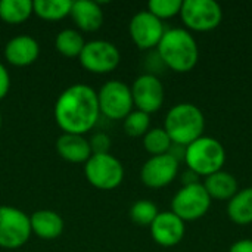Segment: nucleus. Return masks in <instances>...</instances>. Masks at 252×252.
I'll return each mask as SVG.
<instances>
[{
  "label": "nucleus",
  "instance_id": "obj_22",
  "mask_svg": "<svg viewBox=\"0 0 252 252\" xmlns=\"http://www.w3.org/2000/svg\"><path fill=\"white\" fill-rule=\"evenodd\" d=\"M32 15L31 0H1L0 1V19L10 25L25 22Z\"/></svg>",
  "mask_w": 252,
  "mask_h": 252
},
{
  "label": "nucleus",
  "instance_id": "obj_20",
  "mask_svg": "<svg viewBox=\"0 0 252 252\" xmlns=\"http://www.w3.org/2000/svg\"><path fill=\"white\" fill-rule=\"evenodd\" d=\"M227 216L238 226L252 224V188L238 190L227 202Z\"/></svg>",
  "mask_w": 252,
  "mask_h": 252
},
{
  "label": "nucleus",
  "instance_id": "obj_21",
  "mask_svg": "<svg viewBox=\"0 0 252 252\" xmlns=\"http://www.w3.org/2000/svg\"><path fill=\"white\" fill-rule=\"evenodd\" d=\"M72 7L71 0H35L32 1V13L44 21H61L69 16Z\"/></svg>",
  "mask_w": 252,
  "mask_h": 252
},
{
  "label": "nucleus",
  "instance_id": "obj_1",
  "mask_svg": "<svg viewBox=\"0 0 252 252\" xmlns=\"http://www.w3.org/2000/svg\"><path fill=\"white\" fill-rule=\"evenodd\" d=\"M55 121L66 134L84 136L99 121L97 92L87 84H72L56 99Z\"/></svg>",
  "mask_w": 252,
  "mask_h": 252
},
{
  "label": "nucleus",
  "instance_id": "obj_4",
  "mask_svg": "<svg viewBox=\"0 0 252 252\" xmlns=\"http://www.w3.org/2000/svg\"><path fill=\"white\" fill-rule=\"evenodd\" d=\"M188 170L198 177H208L223 170L226 162V149L220 140L211 136H201L189 146H186L185 159Z\"/></svg>",
  "mask_w": 252,
  "mask_h": 252
},
{
  "label": "nucleus",
  "instance_id": "obj_16",
  "mask_svg": "<svg viewBox=\"0 0 252 252\" xmlns=\"http://www.w3.org/2000/svg\"><path fill=\"white\" fill-rule=\"evenodd\" d=\"M69 16L72 18L77 28L84 32L97 31L103 24V10L100 4L92 0L72 1Z\"/></svg>",
  "mask_w": 252,
  "mask_h": 252
},
{
  "label": "nucleus",
  "instance_id": "obj_29",
  "mask_svg": "<svg viewBox=\"0 0 252 252\" xmlns=\"http://www.w3.org/2000/svg\"><path fill=\"white\" fill-rule=\"evenodd\" d=\"M10 90V75L6 66L0 62V100L6 97Z\"/></svg>",
  "mask_w": 252,
  "mask_h": 252
},
{
  "label": "nucleus",
  "instance_id": "obj_18",
  "mask_svg": "<svg viewBox=\"0 0 252 252\" xmlns=\"http://www.w3.org/2000/svg\"><path fill=\"white\" fill-rule=\"evenodd\" d=\"M31 233L43 241L58 239L63 232L62 217L52 210H38L30 216Z\"/></svg>",
  "mask_w": 252,
  "mask_h": 252
},
{
  "label": "nucleus",
  "instance_id": "obj_2",
  "mask_svg": "<svg viewBox=\"0 0 252 252\" xmlns=\"http://www.w3.org/2000/svg\"><path fill=\"white\" fill-rule=\"evenodd\" d=\"M158 58L174 72L192 71L199 61V47L195 37L185 28L165 30L158 47Z\"/></svg>",
  "mask_w": 252,
  "mask_h": 252
},
{
  "label": "nucleus",
  "instance_id": "obj_31",
  "mask_svg": "<svg viewBox=\"0 0 252 252\" xmlns=\"http://www.w3.org/2000/svg\"><path fill=\"white\" fill-rule=\"evenodd\" d=\"M1 123H3V117H1V112H0V128H1Z\"/></svg>",
  "mask_w": 252,
  "mask_h": 252
},
{
  "label": "nucleus",
  "instance_id": "obj_27",
  "mask_svg": "<svg viewBox=\"0 0 252 252\" xmlns=\"http://www.w3.org/2000/svg\"><path fill=\"white\" fill-rule=\"evenodd\" d=\"M183 0H151L148 3V12H151L158 19H170L180 15Z\"/></svg>",
  "mask_w": 252,
  "mask_h": 252
},
{
  "label": "nucleus",
  "instance_id": "obj_14",
  "mask_svg": "<svg viewBox=\"0 0 252 252\" xmlns=\"http://www.w3.org/2000/svg\"><path fill=\"white\" fill-rule=\"evenodd\" d=\"M152 239L164 248H173L179 245L186 233V224L171 211H162L151 224Z\"/></svg>",
  "mask_w": 252,
  "mask_h": 252
},
{
  "label": "nucleus",
  "instance_id": "obj_10",
  "mask_svg": "<svg viewBox=\"0 0 252 252\" xmlns=\"http://www.w3.org/2000/svg\"><path fill=\"white\" fill-rule=\"evenodd\" d=\"M78 61L81 66L92 74H108L120 65L121 53L111 41L92 40L84 44Z\"/></svg>",
  "mask_w": 252,
  "mask_h": 252
},
{
  "label": "nucleus",
  "instance_id": "obj_28",
  "mask_svg": "<svg viewBox=\"0 0 252 252\" xmlns=\"http://www.w3.org/2000/svg\"><path fill=\"white\" fill-rule=\"evenodd\" d=\"M92 155H99V154H109L111 149V137L106 133H94L92 139L89 140Z\"/></svg>",
  "mask_w": 252,
  "mask_h": 252
},
{
  "label": "nucleus",
  "instance_id": "obj_5",
  "mask_svg": "<svg viewBox=\"0 0 252 252\" xmlns=\"http://www.w3.org/2000/svg\"><path fill=\"white\" fill-rule=\"evenodd\" d=\"M86 179L99 190H114L124 180V167L111 154L92 155L84 164Z\"/></svg>",
  "mask_w": 252,
  "mask_h": 252
},
{
  "label": "nucleus",
  "instance_id": "obj_8",
  "mask_svg": "<svg viewBox=\"0 0 252 252\" xmlns=\"http://www.w3.org/2000/svg\"><path fill=\"white\" fill-rule=\"evenodd\" d=\"M180 18L192 31H213L223 21V9L214 0H185Z\"/></svg>",
  "mask_w": 252,
  "mask_h": 252
},
{
  "label": "nucleus",
  "instance_id": "obj_11",
  "mask_svg": "<svg viewBox=\"0 0 252 252\" xmlns=\"http://www.w3.org/2000/svg\"><path fill=\"white\" fill-rule=\"evenodd\" d=\"M131 97L133 105L137 111H142L145 114H154L159 111L164 105L165 99V90L161 83V80L151 72L139 75L131 87Z\"/></svg>",
  "mask_w": 252,
  "mask_h": 252
},
{
  "label": "nucleus",
  "instance_id": "obj_15",
  "mask_svg": "<svg viewBox=\"0 0 252 252\" xmlns=\"http://www.w3.org/2000/svg\"><path fill=\"white\" fill-rule=\"evenodd\" d=\"M40 46L35 38L27 34L10 38L4 46V58L13 66H28L38 59Z\"/></svg>",
  "mask_w": 252,
  "mask_h": 252
},
{
  "label": "nucleus",
  "instance_id": "obj_17",
  "mask_svg": "<svg viewBox=\"0 0 252 252\" xmlns=\"http://www.w3.org/2000/svg\"><path fill=\"white\" fill-rule=\"evenodd\" d=\"M56 152L61 158L72 164H86L92 157L89 140L80 134L62 133L56 139Z\"/></svg>",
  "mask_w": 252,
  "mask_h": 252
},
{
  "label": "nucleus",
  "instance_id": "obj_26",
  "mask_svg": "<svg viewBox=\"0 0 252 252\" xmlns=\"http://www.w3.org/2000/svg\"><path fill=\"white\" fill-rule=\"evenodd\" d=\"M123 127L130 137H143L151 130V115L142 111H131L124 120Z\"/></svg>",
  "mask_w": 252,
  "mask_h": 252
},
{
  "label": "nucleus",
  "instance_id": "obj_9",
  "mask_svg": "<svg viewBox=\"0 0 252 252\" xmlns=\"http://www.w3.org/2000/svg\"><path fill=\"white\" fill-rule=\"evenodd\" d=\"M31 236L30 217L19 208L0 207V248L18 250L28 242Z\"/></svg>",
  "mask_w": 252,
  "mask_h": 252
},
{
  "label": "nucleus",
  "instance_id": "obj_25",
  "mask_svg": "<svg viewBox=\"0 0 252 252\" xmlns=\"http://www.w3.org/2000/svg\"><path fill=\"white\" fill-rule=\"evenodd\" d=\"M158 214H159L158 207L149 199L136 201L128 211L130 220L140 227H151V224L155 221Z\"/></svg>",
  "mask_w": 252,
  "mask_h": 252
},
{
  "label": "nucleus",
  "instance_id": "obj_3",
  "mask_svg": "<svg viewBox=\"0 0 252 252\" xmlns=\"http://www.w3.org/2000/svg\"><path fill=\"white\" fill-rule=\"evenodd\" d=\"M164 130L167 131L173 143L186 148L192 142L204 136V112L195 103H177L167 112Z\"/></svg>",
  "mask_w": 252,
  "mask_h": 252
},
{
  "label": "nucleus",
  "instance_id": "obj_24",
  "mask_svg": "<svg viewBox=\"0 0 252 252\" xmlns=\"http://www.w3.org/2000/svg\"><path fill=\"white\" fill-rule=\"evenodd\" d=\"M171 145H173V142H171L170 136L167 134V131L164 130V127L162 128H159V127L151 128L143 136V148L148 154H151V157L168 154Z\"/></svg>",
  "mask_w": 252,
  "mask_h": 252
},
{
  "label": "nucleus",
  "instance_id": "obj_19",
  "mask_svg": "<svg viewBox=\"0 0 252 252\" xmlns=\"http://www.w3.org/2000/svg\"><path fill=\"white\" fill-rule=\"evenodd\" d=\"M204 188L207 193L210 195L211 201H230L239 190L238 180L233 174L227 171H217L204 180Z\"/></svg>",
  "mask_w": 252,
  "mask_h": 252
},
{
  "label": "nucleus",
  "instance_id": "obj_13",
  "mask_svg": "<svg viewBox=\"0 0 252 252\" xmlns=\"http://www.w3.org/2000/svg\"><path fill=\"white\" fill-rule=\"evenodd\" d=\"M180 162L170 154L151 157L140 170V180L149 189H162L171 185L179 174Z\"/></svg>",
  "mask_w": 252,
  "mask_h": 252
},
{
  "label": "nucleus",
  "instance_id": "obj_23",
  "mask_svg": "<svg viewBox=\"0 0 252 252\" xmlns=\"http://www.w3.org/2000/svg\"><path fill=\"white\" fill-rule=\"evenodd\" d=\"M84 44L86 41L81 32L77 30H71V28L62 30L61 32H58L55 38L56 50L65 58H78Z\"/></svg>",
  "mask_w": 252,
  "mask_h": 252
},
{
  "label": "nucleus",
  "instance_id": "obj_12",
  "mask_svg": "<svg viewBox=\"0 0 252 252\" xmlns=\"http://www.w3.org/2000/svg\"><path fill=\"white\" fill-rule=\"evenodd\" d=\"M128 32L133 43L140 50H151L154 47H158L165 28L162 21L154 16L151 12L140 10L131 18Z\"/></svg>",
  "mask_w": 252,
  "mask_h": 252
},
{
  "label": "nucleus",
  "instance_id": "obj_7",
  "mask_svg": "<svg viewBox=\"0 0 252 252\" xmlns=\"http://www.w3.org/2000/svg\"><path fill=\"white\" fill-rule=\"evenodd\" d=\"M100 115L118 121L124 120L134 108L130 87L120 80L106 81L97 92Z\"/></svg>",
  "mask_w": 252,
  "mask_h": 252
},
{
  "label": "nucleus",
  "instance_id": "obj_6",
  "mask_svg": "<svg viewBox=\"0 0 252 252\" xmlns=\"http://www.w3.org/2000/svg\"><path fill=\"white\" fill-rule=\"evenodd\" d=\"M211 198L202 183L183 186L171 199V213L186 221L202 219L211 207Z\"/></svg>",
  "mask_w": 252,
  "mask_h": 252
},
{
  "label": "nucleus",
  "instance_id": "obj_30",
  "mask_svg": "<svg viewBox=\"0 0 252 252\" xmlns=\"http://www.w3.org/2000/svg\"><path fill=\"white\" fill-rule=\"evenodd\" d=\"M229 252H252V239H241L235 242L229 248Z\"/></svg>",
  "mask_w": 252,
  "mask_h": 252
}]
</instances>
